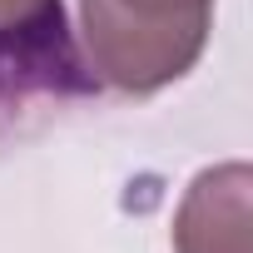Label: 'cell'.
Returning <instances> with one entry per match:
<instances>
[{
    "mask_svg": "<svg viewBox=\"0 0 253 253\" xmlns=\"http://www.w3.org/2000/svg\"><path fill=\"white\" fill-rule=\"evenodd\" d=\"M248 218H253V169L238 159L213 164L179 199L174 253H253Z\"/></svg>",
    "mask_w": 253,
    "mask_h": 253,
    "instance_id": "cell-3",
    "label": "cell"
},
{
    "mask_svg": "<svg viewBox=\"0 0 253 253\" xmlns=\"http://www.w3.org/2000/svg\"><path fill=\"white\" fill-rule=\"evenodd\" d=\"M213 25V0H80V55L119 94H154L184 80Z\"/></svg>",
    "mask_w": 253,
    "mask_h": 253,
    "instance_id": "cell-1",
    "label": "cell"
},
{
    "mask_svg": "<svg viewBox=\"0 0 253 253\" xmlns=\"http://www.w3.org/2000/svg\"><path fill=\"white\" fill-rule=\"evenodd\" d=\"M50 0H0V25H20L30 15H40Z\"/></svg>",
    "mask_w": 253,
    "mask_h": 253,
    "instance_id": "cell-4",
    "label": "cell"
},
{
    "mask_svg": "<svg viewBox=\"0 0 253 253\" xmlns=\"http://www.w3.org/2000/svg\"><path fill=\"white\" fill-rule=\"evenodd\" d=\"M89 94H99V80L80 55L65 0H50L20 25H0V139Z\"/></svg>",
    "mask_w": 253,
    "mask_h": 253,
    "instance_id": "cell-2",
    "label": "cell"
}]
</instances>
